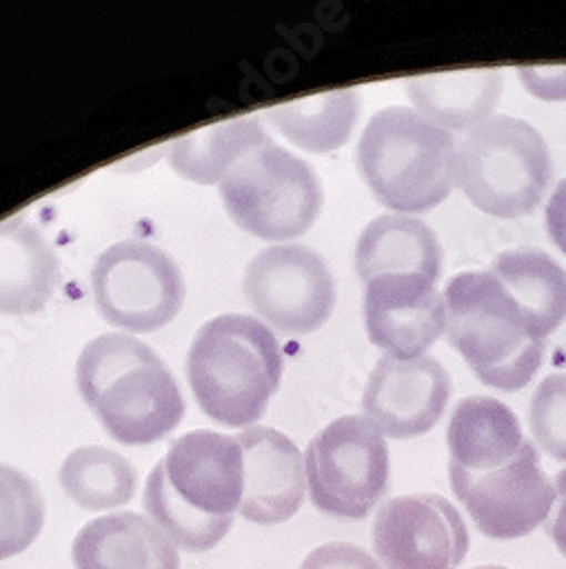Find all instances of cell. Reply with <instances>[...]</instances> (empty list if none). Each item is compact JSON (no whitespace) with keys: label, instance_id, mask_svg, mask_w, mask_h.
<instances>
[{"label":"cell","instance_id":"cell-18","mask_svg":"<svg viewBox=\"0 0 566 569\" xmlns=\"http://www.w3.org/2000/svg\"><path fill=\"white\" fill-rule=\"evenodd\" d=\"M405 93L421 117L437 128L474 130L487 119L503 97V69H464L414 76Z\"/></svg>","mask_w":566,"mask_h":569},{"label":"cell","instance_id":"cell-31","mask_svg":"<svg viewBox=\"0 0 566 569\" xmlns=\"http://www.w3.org/2000/svg\"><path fill=\"white\" fill-rule=\"evenodd\" d=\"M474 569H509V567H503V565H481V567H474Z\"/></svg>","mask_w":566,"mask_h":569},{"label":"cell","instance_id":"cell-5","mask_svg":"<svg viewBox=\"0 0 566 569\" xmlns=\"http://www.w3.org/2000/svg\"><path fill=\"white\" fill-rule=\"evenodd\" d=\"M455 139L412 108L375 112L357 144V171L371 194L396 214L442 206L455 184Z\"/></svg>","mask_w":566,"mask_h":569},{"label":"cell","instance_id":"cell-20","mask_svg":"<svg viewBox=\"0 0 566 569\" xmlns=\"http://www.w3.org/2000/svg\"><path fill=\"white\" fill-rule=\"evenodd\" d=\"M442 262L444 253L433 228L407 214L373 219L355 247V269L364 282L387 273H421L437 282Z\"/></svg>","mask_w":566,"mask_h":569},{"label":"cell","instance_id":"cell-25","mask_svg":"<svg viewBox=\"0 0 566 569\" xmlns=\"http://www.w3.org/2000/svg\"><path fill=\"white\" fill-rule=\"evenodd\" d=\"M46 501L21 469L0 462V562L10 560L41 536Z\"/></svg>","mask_w":566,"mask_h":569},{"label":"cell","instance_id":"cell-8","mask_svg":"<svg viewBox=\"0 0 566 569\" xmlns=\"http://www.w3.org/2000/svg\"><path fill=\"white\" fill-rule=\"evenodd\" d=\"M305 477L316 510L360 521L390 490L392 458L385 436L364 415L327 423L305 451Z\"/></svg>","mask_w":566,"mask_h":569},{"label":"cell","instance_id":"cell-30","mask_svg":"<svg viewBox=\"0 0 566 569\" xmlns=\"http://www.w3.org/2000/svg\"><path fill=\"white\" fill-rule=\"evenodd\" d=\"M546 230L553 244L566 256V178L555 187L546 206Z\"/></svg>","mask_w":566,"mask_h":569},{"label":"cell","instance_id":"cell-19","mask_svg":"<svg viewBox=\"0 0 566 569\" xmlns=\"http://www.w3.org/2000/svg\"><path fill=\"white\" fill-rule=\"evenodd\" d=\"M451 467L483 473L512 462L522 453L526 438L516 412L492 397L462 399L448 423Z\"/></svg>","mask_w":566,"mask_h":569},{"label":"cell","instance_id":"cell-9","mask_svg":"<svg viewBox=\"0 0 566 569\" xmlns=\"http://www.w3.org/2000/svg\"><path fill=\"white\" fill-rule=\"evenodd\" d=\"M89 282L101 317L137 336L169 326L186 297L178 262L146 240L108 247L93 262Z\"/></svg>","mask_w":566,"mask_h":569},{"label":"cell","instance_id":"cell-16","mask_svg":"<svg viewBox=\"0 0 566 569\" xmlns=\"http://www.w3.org/2000/svg\"><path fill=\"white\" fill-rule=\"evenodd\" d=\"M71 560L75 569H180L178 547L137 512L91 519L73 538Z\"/></svg>","mask_w":566,"mask_h":569},{"label":"cell","instance_id":"cell-22","mask_svg":"<svg viewBox=\"0 0 566 569\" xmlns=\"http://www.w3.org/2000/svg\"><path fill=\"white\" fill-rule=\"evenodd\" d=\"M360 112L362 99L357 89H335L275 106L264 117L299 149L325 156L348 144Z\"/></svg>","mask_w":566,"mask_h":569},{"label":"cell","instance_id":"cell-15","mask_svg":"<svg viewBox=\"0 0 566 569\" xmlns=\"http://www.w3.org/2000/svg\"><path fill=\"white\" fill-rule=\"evenodd\" d=\"M234 438L244 451V499L237 512L251 525H285L305 501V458L285 433L269 426H251Z\"/></svg>","mask_w":566,"mask_h":569},{"label":"cell","instance_id":"cell-11","mask_svg":"<svg viewBox=\"0 0 566 569\" xmlns=\"http://www.w3.org/2000/svg\"><path fill=\"white\" fill-rule=\"evenodd\" d=\"M451 490L485 538L518 540L542 527L555 501V486L542 469L539 449L526 440L512 462L468 473L448 465Z\"/></svg>","mask_w":566,"mask_h":569},{"label":"cell","instance_id":"cell-17","mask_svg":"<svg viewBox=\"0 0 566 569\" xmlns=\"http://www.w3.org/2000/svg\"><path fill=\"white\" fill-rule=\"evenodd\" d=\"M60 282V256L28 217L0 221V315L23 317L46 308Z\"/></svg>","mask_w":566,"mask_h":569},{"label":"cell","instance_id":"cell-29","mask_svg":"<svg viewBox=\"0 0 566 569\" xmlns=\"http://www.w3.org/2000/svg\"><path fill=\"white\" fill-rule=\"evenodd\" d=\"M553 486H555V501L544 521V527H546V536L555 542L557 551L566 558V469L557 471Z\"/></svg>","mask_w":566,"mask_h":569},{"label":"cell","instance_id":"cell-10","mask_svg":"<svg viewBox=\"0 0 566 569\" xmlns=\"http://www.w3.org/2000/svg\"><path fill=\"white\" fill-rule=\"evenodd\" d=\"M244 297L280 333L310 336L333 317L337 282L327 262L303 244L262 249L244 271Z\"/></svg>","mask_w":566,"mask_h":569},{"label":"cell","instance_id":"cell-23","mask_svg":"<svg viewBox=\"0 0 566 569\" xmlns=\"http://www.w3.org/2000/svg\"><path fill=\"white\" fill-rule=\"evenodd\" d=\"M522 306L537 336L546 340L566 319V271L544 251L522 247L503 251L489 267Z\"/></svg>","mask_w":566,"mask_h":569},{"label":"cell","instance_id":"cell-4","mask_svg":"<svg viewBox=\"0 0 566 569\" xmlns=\"http://www.w3.org/2000/svg\"><path fill=\"white\" fill-rule=\"evenodd\" d=\"M446 336L478 381L501 392L524 390L542 367L546 340L505 284L489 271H464L448 280Z\"/></svg>","mask_w":566,"mask_h":569},{"label":"cell","instance_id":"cell-6","mask_svg":"<svg viewBox=\"0 0 566 569\" xmlns=\"http://www.w3.org/2000/svg\"><path fill=\"white\" fill-rule=\"evenodd\" d=\"M553 178L546 141L530 123L496 114L468 130L455 151V182L481 212L496 219L528 217Z\"/></svg>","mask_w":566,"mask_h":569},{"label":"cell","instance_id":"cell-7","mask_svg":"<svg viewBox=\"0 0 566 569\" xmlns=\"http://www.w3.org/2000/svg\"><path fill=\"white\" fill-rule=\"evenodd\" d=\"M219 197L234 223L266 242L299 240L323 208L316 171L273 139L223 178Z\"/></svg>","mask_w":566,"mask_h":569},{"label":"cell","instance_id":"cell-24","mask_svg":"<svg viewBox=\"0 0 566 569\" xmlns=\"http://www.w3.org/2000/svg\"><path fill=\"white\" fill-rule=\"evenodd\" d=\"M60 488L82 510H114L134 499L137 469L121 453L84 445L73 449L60 465Z\"/></svg>","mask_w":566,"mask_h":569},{"label":"cell","instance_id":"cell-28","mask_svg":"<svg viewBox=\"0 0 566 569\" xmlns=\"http://www.w3.org/2000/svg\"><path fill=\"white\" fill-rule=\"evenodd\" d=\"M516 73L533 97L548 103L566 101V64L522 67Z\"/></svg>","mask_w":566,"mask_h":569},{"label":"cell","instance_id":"cell-21","mask_svg":"<svg viewBox=\"0 0 566 569\" xmlns=\"http://www.w3.org/2000/svg\"><path fill=\"white\" fill-rule=\"evenodd\" d=\"M271 139L257 117H237L178 137L169 149L171 169L196 184H221L249 153Z\"/></svg>","mask_w":566,"mask_h":569},{"label":"cell","instance_id":"cell-12","mask_svg":"<svg viewBox=\"0 0 566 569\" xmlns=\"http://www.w3.org/2000/svg\"><path fill=\"white\" fill-rule=\"evenodd\" d=\"M371 540L385 569H457L471 547L459 510L435 492L387 499L373 519Z\"/></svg>","mask_w":566,"mask_h":569},{"label":"cell","instance_id":"cell-26","mask_svg":"<svg viewBox=\"0 0 566 569\" xmlns=\"http://www.w3.org/2000/svg\"><path fill=\"white\" fill-rule=\"evenodd\" d=\"M537 447L553 460L566 462V373H550L539 383L528 408Z\"/></svg>","mask_w":566,"mask_h":569},{"label":"cell","instance_id":"cell-1","mask_svg":"<svg viewBox=\"0 0 566 569\" xmlns=\"http://www.w3.org/2000/svg\"><path fill=\"white\" fill-rule=\"evenodd\" d=\"M244 499V451L216 431L180 436L153 467L144 510L164 536L189 553L219 547Z\"/></svg>","mask_w":566,"mask_h":569},{"label":"cell","instance_id":"cell-2","mask_svg":"<svg viewBox=\"0 0 566 569\" xmlns=\"http://www.w3.org/2000/svg\"><path fill=\"white\" fill-rule=\"evenodd\" d=\"M84 406L105 433L125 447H149L173 433L184 399L162 356L130 333H103L75 362Z\"/></svg>","mask_w":566,"mask_h":569},{"label":"cell","instance_id":"cell-14","mask_svg":"<svg viewBox=\"0 0 566 569\" xmlns=\"http://www.w3.org/2000/svg\"><path fill=\"white\" fill-rule=\"evenodd\" d=\"M364 328L371 345L396 358H418L446 333L437 282L421 273H387L364 284Z\"/></svg>","mask_w":566,"mask_h":569},{"label":"cell","instance_id":"cell-27","mask_svg":"<svg viewBox=\"0 0 566 569\" xmlns=\"http://www.w3.org/2000/svg\"><path fill=\"white\" fill-rule=\"evenodd\" d=\"M301 569H383V567L360 545L325 542L305 556Z\"/></svg>","mask_w":566,"mask_h":569},{"label":"cell","instance_id":"cell-13","mask_svg":"<svg viewBox=\"0 0 566 569\" xmlns=\"http://www.w3.org/2000/svg\"><path fill=\"white\" fill-rule=\"evenodd\" d=\"M446 367L431 358L383 356L368 373L362 395L364 417L392 440L431 433L451 401Z\"/></svg>","mask_w":566,"mask_h":569},{"label":"cell","instance_id":"cell-3","mask_svg":"<svg viewBox=\"0 0 566 569\" xmlns=\"http://www.w3.org/2000/svg\"><path fill=\"white\" fill-rule=\"evenodd\" d=\"M282 369L273 330L237 312L205 321L186 353L189 388L201 410L228 429H246L264 417Z\"/></svg>","mask_w":566,"mask_h":569}]
</instances>
